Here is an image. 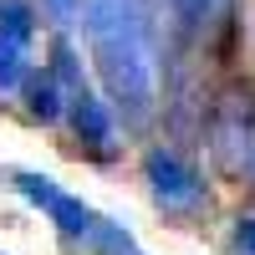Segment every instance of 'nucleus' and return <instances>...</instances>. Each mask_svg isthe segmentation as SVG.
I'll use <instances>...</instances> for the list:
<instances>
[{
  "mask_svg": "<svg viewBox=\"0 0 255 255\" xmlns=\"http://www.w3.org/2000/svg\"><path fill=\"white\" fill-rule=\"evenodd\" d=\"M82 20H87L92 67L108 92V108L123 113V123L143 128L158 108V61L143 5L138 0H92Z\"/></svg>",
  "mask_w": 255,
  "mask_h": 255,
  "instance_id": "obj_1",
  "label": "nucleus"
},
{
  "mask_svg": "<svg viewBox=\"0 0 255 255\" xmlns=\"http://www.w3.org/2000/svg\"><path fill=\"white\" fill-rule=\"evenodd\" d=\"M209 153L225 174L255 179V92L225 87L209 108Z\"/></svg>",
  "mask_w": 255,
  "mask_h": 255,
  "instance_id": "obj_2",
  "label": "nucleus"
},
{
  "mask_svg": "<svg viewBox=\"0 0 255 255\" xmlns=\"http://www.w3.org/2000/svg\"><path fill=\"white\" fill-rule=\"evenodd\" d=\"M143 184H148V199L163 215H199L209 204L204 174L184 153H174V148H148L143 153Z\"/></svg>",
  "mask_w": 255,
  "mask_h": 255,
  "instance_id": "obj_3",
  "label": "nucleus"
},
{
  "mask_svg": "<svg viewBox=\"0 0 255 255\" xmlns=\"http://www.w3.org/2000/svg\"><path fill=\"white\" fill-rule=\"evenodd\" d=\"M15 194L26 199V204H36L41 215L56 225V235L67 240V245H87V240L97 235V225H102V215H97L87 199L67 194V189H61L56 179L31 174V168H20V174H15Z\"/></svg>",
  "mask_w": 255,
  "mask_h": 255,
  "instance_id": "obj_4",
  "label": "nucleus"
},
{
  "mask_svg": "<svg viewBox=\"0 0 255 255\" xmlns=\"http://www.w3.org/2000/svg\"><path fill=\"white\" fill-rule=\"evenodd\" d=\"M67 118H72L77 143L87 148L92 158H113V153H118V123H113L108 97H97L92 87H82V92L67 97Z\"/></svg>",
  "mask_w": 255,
  "mask_h": 255,
  "instance_id": "obj_5",
  "label": "nucleus"
},
{
  "mask_svg": "<svg viewBox=\"0 0 255 255\" xmlns=\"http://www.w3.org/2000/svg\"><path fill=\"white\" fill-rule=\"evenodd\" d=\"M20 97H26V113L36 123H61L67 118V92H61V82L51 72H31L26 87H20Z\"/></svg>",
  "mask_w": 255,
  "mask_h": 255,
  "instance_id": "obj_6",
  "label": "nucleus"
},
{
  "mask_svg": "<svg viewBox=\"0 0 255 255\" xmlns=\"http://www.w3.org/2000/svg\"><path fill=\"white\" fill-rule=\"evenodd\" d=\"M31 36H36V5L31 0H0V41L26 51Z\"/></svg>",
  "mask_w": 255,
  "mask_h": 255,
  "instance_id": "obj_7",
  "label": "nucleus"
},
{
  "mask_svg": "<svg viewBox=\"0 0 255 255\" xmlns=\"http://www.w3.org/2000/svg\"><path fill=\"white\" fill-rule=\"evenodd\" d=\"M87 250H97V255H143V245L133 240V230L118 225V220H108V215H102L97 235L87 240Z\"/></svg>",
  "mask_w": 255,
  "mask_h": 255,
  "instance_id": "obj_8",
  "label": "nucleus"
},
{
  "mask_svg": "<svg viewBox=\"0 0 255 255\" xmlns=\"http://www.w3.org/2000/svg\"><path fill=\"white\" fill-rule=\"evenodd\" d=\"M26 77H31V61H26V51L20 46H10V41H0V92H20L26 87Z\"/></svg>",
  "mask_w": 255,
  "mask_h": 255,
  "instance_id": "obj_9",
  "label": "nucleus"
},
{
  "mask_svg": "<svg viewBox=\"0 0 255 255\" xmlns=\"http://www.w3.org/2000/svg\"><path fill=\"white\" fill-rule=\"evenodd\" d=\"M168 10H174V26L184 36H199L215 20V0H168Z\"/></svg>",
  "mask_w": 255,
  "mask_h": 255,
  "instance_id": "obj_10",
  "label": "nucleus"
},
{
  "mask_svg": "<svg viewBox=\"0 0 255 255\" xmlns=\"http://www.w3.org/2000/svg\"><path fill=\"white\" fill-rule=\"evenodd\" d=\"M41 5H46V15L56 20V26H77V20L87 15L92 0H41Z\"/></svg>",
  "mask_w": 255,
  "mask_h": 255,
  "instance_id": "obj_11",
  "label": "nucleus"
},
{
  "mask_svg": "<svg viewBox=\"0 0 255 255\" xmlns=\"http://www.w3.org/2000/svg\"><path fill=\"white\" fill-rule=\"evenodd\" d=\"M230 240H235V250H240V255H255V215L235 220V230H230Z\"/></svg>",
  "mask_w": 255,
  "mask_h": 255,
  "instance_id": "obj_12",
  "label": "nucleus"
}]
</instances>
